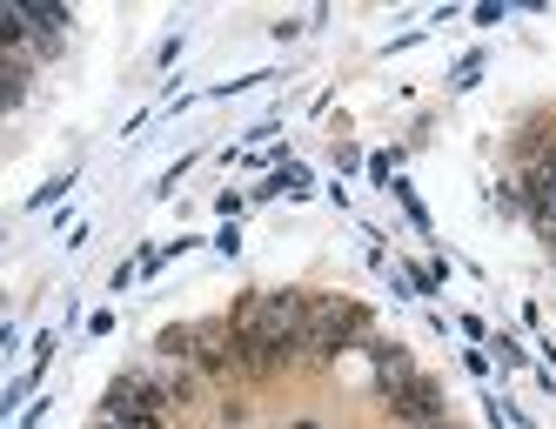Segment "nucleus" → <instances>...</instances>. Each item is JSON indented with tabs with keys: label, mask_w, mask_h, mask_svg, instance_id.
Listing matches in <instances>:
<instances>
[{
	"label": "nucleus",
	"mask_w": 556,
	"mask_h": 429,
	"mask_svg": "<svg viewBox=\"0 0 556 429\" xmlns=\"http://www.w3.org/2000/svg\"><path fill=\"white\" fill-rule=\"evenodd\" d=\"M389 409L403 416L409 429H435V422H443V396H435V382H429V376H416L409 389H395Z\"/></svg>",
	"instance_id": "f03ea898"
},
{
	"label": "nucleus",
	"mask_w": 556,
	"mask_h": 429,
	"mask_svg": "<svg viewBox=\"0 0 556 429\" xmlns=\"http://www.w3.org/2000/svg\"><path fill=\"white\" fill-rule=\"evenodd\" d=\"M289 429H323V422H289Z\"/></svg>",
	"instance_id": "20e7f679"
},
{
	"label": "nucleus",
	"mask_w": 556,
	"mask_h": 429,
	"mask_svg": "<svg viewBox=\"0 0 556 429\" xmlns=\"http://www.w3.org/2000/svg\"><path fill=\"white\" fill-rule=\"evenodd\" d=\"M355 316H363L355 302H315L308 336H302V356H336V349L355 336Z\"/></svg>",
	"instance_id": "f257e3e1"
},
{
	"label": "nucleus",
	"mask_w": 556,
	"mask_h": 429,
	"mask_svg": "<svg viewBox=\"0 0 556 429\" xmlns=\"http://www.w3.org/2000/svg\"><path fill=\"white\" fill-rule=\"evenodd\" d=\"M435 429H450V422H435Z\"/></svg>",
	"instance_id": "39448f33"
},
{
	"label": "nucleus",
	"mask_w": 556,
	"mask_h": 429,
	"mask_svg": "<svg viewBox=\"0 0 556 429\" xmlns=\"http://www.w3.org/2000/svg\"><path fill=\"white\" fill-rule=\"evenodd\" d=\"M376 382H382V396H395V389H409L416 382V369H409V356H403V349H382V356H376Z\"/></svg>",
	"instance_id": "7ed1b4c3"
}]
</instances>
